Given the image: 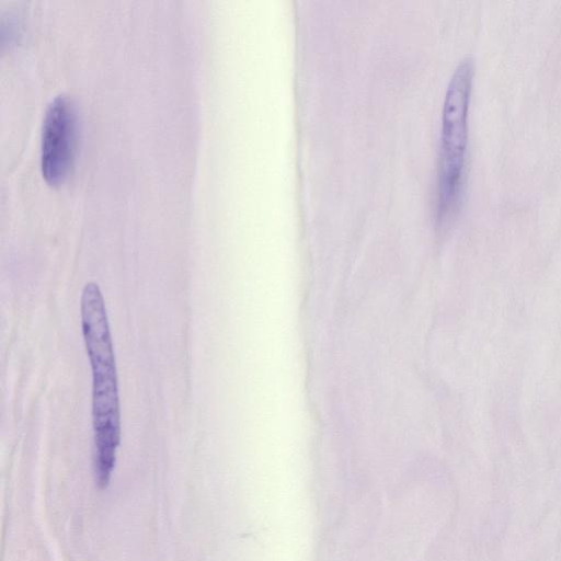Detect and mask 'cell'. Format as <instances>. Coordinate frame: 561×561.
Wrapping results in <instances>:
<instances>
[{"instance_id": "cell-2", "label": "cell", "mask_w": 561, "mask_h": 561, "mask_svg": "<svg viewBox=\"0 0 561 561\" xmlns=\"http://www.w3.org/2000/svg\"><path fill=\"white\" fill-rule=\"evenodd\" d=\"M474 59L465 55L457 64L446 89L438 154L437 218L444 224L460 203L468 144V111Z\"/></svg>"}, {"instance_id": "cell-3", "label": "cell", "mask_w": 561, "mask_h": 561, "mask_svg": "<svg viewBox=\"0 0 561 561\" xmlns=\"http://www.w3.org/2000/svg\"><path fill=\"white\" fill-rule=\"evenodd\" d=\"M75 113L69 99L59 94L48 104L42 128L41 169L55 185L67 175L73 153Z\"/></svg>"}, {"instance_id": "cell-1", "label": "cell", "mask_w": 561, "mask_h": 561, "mask_svg": "<svg viewBox=\"0 0 561 561\" xmlns=\"http://www.w3.org/2000/svg\"><path fill=\"white\" fill-rule=\"evenodd\" d=\"M81 330L92 370L93 467L100 489L108 485L121 443V409L114 346L99 285H84L80 299Z\"/></svg>"}]
</instances>
